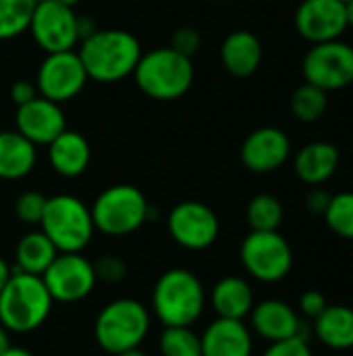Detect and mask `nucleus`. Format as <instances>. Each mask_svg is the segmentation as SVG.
Returning <instances> with one entry per match:
<instances>
[{"mask_svg":"<svg viewBox=\"0 0 353 356\" xmlns=\"http://www.w3.org/2000/svg\"><path fill=\"white\" fill-rule=\"evenodd\" d=\"M10 275H12L10 265H8L4 259H0V292H2V288L6 286V282L10 280Z\"/></svg>","mask_w":353,"mask_h":356,"instance_id":"58836bf2","label":"nucleus"},{"mask_svg":"<svg viewBox=\"0 0 353 356\" xmlns=\"http://www.w3.org/2000/svg\"><path fill=\"white\" fill-rule=\"evenodd\" d=\"M10 346V338H8V330L0 323V355Z\"/></svg>","mask_w":353,"mask_h":356,"instance_id":"ea45409f","label":"nucleus"},{"mask_svg":"<svg viewBox=\"0 0 353 356\" xmlns=\"http://www.w3.org/2000/svg\"><path fill=\"white\" fill-rule=\"evenodd\" d=\"M339 161H341V154L335 144L310 142L298 150V154L293 159V169H295V175L304 184L320 186L335 175Z\"/></svg>","mask_w":353,"mask_h":356,"instance_id":"aec40b11","label":"nucleus"},{"mask_svg":"<svg viewBox=\"0 0 353 356\" xmlns=\"http://www.w3.org/2000/svg\"><path fill=\"white\" fill-rule=\"evenodd\" d=\"M248 223L252 232H277L283 223V204L273 194H258L248 204Z\"/></svg>","mask_w":353,"mask_h":356,"instance_id":"bb28decb","label":"nucleus"},{"mask_svg":"<svg viewBox=\"0 0 353 356\" xmlns=\"http://www.w3.org/2000/svg\"><path fill=\"white\" fill-rule=\"evenodd\" d=\"M29 31H31L35 44L46 54L73 50V46L79 42L77 15H75L73 6L60 4L56 0L35 2Z\"/></svg>","mask_w":353,"mask_h":356,"instance_id":"f8f14e48","label":"nucleus"},{"mask_svg":"<svg viewBox=\"0 0 353 356\" xmlns=\"http://www.w3.org/2000/svg\"><path fill=\"white\" fill-rule=\"evenodd\" d=\"M40 225L58 252H81L96 232L89 207L71 194L48 198Z\"/></svg>","mask_w":353,"mask_h":356,"instance_id":"423d86ee","label":"nucleus"},{"mask_svg":"<svg viewBox=\"0 0 353 356\" xmlns=\"http://www.w3.org/2000/svg\"><path fill=\"white\" fill-rule=\"evenodd\" d=\"M295 29L310 44L339 40L347 29L343 0H302L295 10Z\"/></svg>","mask_w":353,"mask_h":356,"instance_id":"4468645a","label":"nucleus"},{"mask_svg":"<svg viewBox=\"0 0 353 356\" xmlns=\"http://www.w3.org/2000/svg\"><path fill=\"white\" fill-rule=\"evenodd\" d=\"M325 309H327V298H325L322 292H318V290H308V292L302 294V298H300V311H302L306 317L316 319Z\"/></svg>","mask_w":353,"mask_h":356,"instance_id":"f704fd0d","label":"nucleus"},{"mask_svg":"<svg viewBox=\"0 0 353 356\" xmlns=\"http://www.w3.org/2000/svg\"><path fill=\"white\" fill-rule=\"evenodd\" d=\"M150 332L148 309L133 298H119L106 305L94 323V338L98 346L110 355H121L139 348Z\"/></svg>","mask_w":353,"mask_h":356,"instance_id":"39448f33","label":"nucleus"},{"mask_svg":"<svg viewBox=\"0 0 353 356\" xmlns=\"http://www.w3.org/2000/svg\"><path fill=\"white\" fill-rule=\"evenodd\" d=\"M37 96V88L33 81L29 79H17L12 86H10V100L21 106V104H27L29 100H33Z\"/></svg>","mask_w":353,"mask_h":356,"instance_id":"c9c22d12","label":"nucleus"},{"mask_svg":"<svg viewBox=\"0 0 353 356\" xmlns=\"http://www.w3.org/2000/svg\"><path fill=\"white\" fill-rule=\"evenodd\" d=\"M117 356H148L141 348H131V350H125V353H121V355Z\"/></svg>","mask_w":353,"mask_h":356,"instance_id":"37998d69","label":"nucleus"},{"mask_svg":"<svg viewBox=\"0 0 353 356\" xmlns=\"http://www.w3.org/2000/svg\"><path fill=\"white\" fill-rule=\"evenodd\" d=\"M94 271H96L98 280H102L106 284H119L127 275V265L121 257L106 254V257H100L98 263H94Z\"/></svg>","mask_w":353,"mask_h":356,"instance_id":"2f4dec72","label":"nucleus"},{"mask_svg":"<svg viewBox=\"0 0 353 356\" xmlns=\"http://www.w3.org/2000/svg\"><path fill=\"white\" fill-rule=\"evenodd\" d=\"M87 79L89 77L85 73L79 54L73 50H64V52L46 54V58L37 69L35 88L42 98L62 104L79 96Z\"/></svg>","mask_w":353,"mask_h":356,"instance_id":"9b49d317","label":"nucleus"},{"mask_svg":"<svg viewBox=\"0 0 353 356\" xmlns=\"http://www.w3.org/2000/svg\"><path fill=\"white\" fill-rule=\"evenodd\" d=\"M48 159L52 169L62 177H79L92 159L89 142L73 129H64L48 144Z\"/></svg>","mask_w":353,"mask_h":356,"instance_id":"412c9836","label":"nucleus"},{"mask_svg":"<svg viewBox=\"0 0 353 356\" xmlns=\"http://www.w3.org/2000/svg\"><path fill=\"white\" fill-rule=\"evenodd\" d=\"M0 356H33L29 350H25V348H17V346H8L4 353Z\"/></svg>","mask_w":353,"mask_h":356,"instance_id":"a19ab883","label":"nucleus"},{"mask_svg":"<svg viewBox=\"0 0 353 356\" xmlns=\"http://www.w3.org/2000/svg\"><path fill=\"white\" fill-rule=\"evenodd\" d=\"M35 2H40V0H35Z\"/></svg>","mask_w":353,"mask_h":356,"instance_id":"a18cd8bd","label":"nucleus"},{"mask_svg":"<svg viewBox=\"0 0 353 356\" xmlns=\"http://www.w3.org/2000/svg\"><path fill=\"white\" fill-rule=\"evenodd\" d=\"M202 340V356H252V334L243 321L216 319L212 321Z\"/></svg>","mask_w":353,"mask_h":356,"instance_id":"a211bd4d","label":"nucleus"},{"mask_svg":"<svg viewBox=\"0 0 353 356\" xmlns=\"http://www.w3.org/2000/svg\"><path fill=\"white\" fill-rule=\"evenodd\" d=\"M327 225L337 236L353 240V192H341L331 196L329 207L325 211Z\"/></svg>","mask_w":353,"mask_h":356,"instance_id":"c756f323","label":"nucleus"},{"mask_svg":"<svg viewBox=\"0 0 353 356\" xmlns=\"http://www.w3.org/2000/svg\"><path fill=\"white\" fill-rule=\"evenodd\" d=\"M56 2H60V4H67V6H75L79 0H56Z\"/></svg>","mask_w":353,"mask_h":356,"instance_id":"c03bdc74","label":"nucleus"},{"mask_svg":"<svg viewBox=\"0 0 353 356\" xmlns=\"http://www.w3.org/2000/svg\"><path fill=\"white\" fill-rule=\"evenodd\" d=\"M212 309L221 319L243 321L254 309V292L243 277H223L210 292Z\"/></svg>","mask_w":353,"mask_h":356,"instance_id":"4be33fe9","label":"nucleus"},{"mask_svg":"<svg viewBox=\"0 0 353 356\" xmlns=\"http://www.w3.org/2000/svg\"><path fill=\"white\" fill-rule=\"evenodd\" d=\"M35 0H0V40H12L29 31Z\"/></svg>","mask_w":353,"mask_h":356,"instance_id":"cd10ccee","label":"nucleus"},{"mask_svg":"<svg viewBox=\"0 0 353 356\" xmlns=\"http://www.w3.org/2000/svg\"><path fill=\"white\" fill-rule=\"evenodd\" d=\"M345 15H347V27H353V0L345 2Z\"/></svg>","mask_w":353,"mask_h":356,"instance_id":"79ce46f5","label":"nucleus"},{"mask_svg":"<svg viewBox=\"0 0 353 356\" xmlns=\"http://www.w3.org/2000/svg\"><path fill=\"white\" fill-rule=\"evenodd\" d=\"M15 123L17 131L25 136L33 146H48L56 136L67 129L60 104L42 96H35L27 104L17 106Z\"/></svg>","mask_w":353,"mask_h":356,"instance_id":"dca6fc26","label":"nucleus"},{"mask_svg":"<svg viewBox=\"0 0 353 356\" xmlns=\"http://www.w3.org/2000/svg\"><path fill=\"white\" fill-rule=\"evenodd\" d=\"M316 338L333 350L353 348V309L343 305H327L314 319Z\"/></svg>","mask_w":353,"mask_h":356,"instance_id":"b1692460","label":"nucleus"},{"mask_svg":"<svg viewBox=\"0 0 353 356\" xmlns=\"http://www.w3.org/2000/svg\"><path fill=\"white\" fill-rule=\"evenodd\" d=\"M94 31H98L96 23H94L89 17H79V15H77V33H79V40L83 42V40L89 38Z\"/></svg>","mask_w":353,"mask_h":356,"instance_id":"4c0bfd02","label":"nucleus"},{"mask_svg":"<svg viewBox=\"0 0 353 356\" xmlns=\"http://www.w3.org/2000/svg\"><path fill=\"white\" fill-rule=\"evenodd\" d=\"M262 356H312V350L304 336L273 342Z\"/></svg>","mask_w":353,"mask_h":356,"instance_id":"72a5a7b5","label":"nucleus"},{"mask_svg":"<svg viewBox=\"0 0 353 356\" xmlns=\"http://www.w3.org/2000/svg\"><path fill=\"white\" fill-rule=\"evenodd\" d=\"M343 2H347V0H343Z\"/></svg>","mask_w":353,"mask_h":356,"instance_id":"49530a36","label":"nucleus"},{"mask_svg":"<svg viewBox=\"0 0 353 356\" xmlns=\"http://www.w3.org/2000/svg\"><path fill=\"white\" fill-rule=\"evenodd\" d=\"M94 227L106 236H129L150 217V204L141 190L129 184L106 188L92 204Z\"/></svg>","mask_w":353,"mask_h":356,"instance_id":"0eeeda50","label":"nucleus"},{"mask_svg":"<svg viewBox=\"0 0 353 356\" xmlns=\"http://www.w3.org/2000/svg\"><path fill=\"white\" fill-rule=\"evenodd\" d=\"M200 44H202L200 31L196 27H189V25L179 27L173 33V40H171V48L177 50V52H181V54H185V56H189V58L198 52Z\"/></svg>","mask_w":353,"mask_h":356,"instance_id":"473e14b6","label":"nucleus"},{"mask_svg":"<svg viewBox=\"0 0 353 356\" xmlns=\"http://www.w3.org/2000/svg\"><path fill=\"white\" fill-rule=\"evenodd\" d=\"M221 60L233 77H250L262 65V42L248 29L231 31L221 46Z\"/></svg>","mask_w":353,"mask_h":356,"instance_id":"6ab92c4d","label":"nucleus"},{"mask_svg":"<svg viewBox=\"0 0 353 356\" xmlns=\"http://www.w3.org/2000/svg\"><path fill=\"white\" fill-rule=\"evenodd\" d=\"M306 83L325 92H337L353 83V46L339 40L312 44L302 60Z\"/></svg>","mask_w":353,"mask_h":356,"instance_id":"1a4fd4ad","label":"nucleus"},{"mask_svg":"<svg viewBox=\"0 0 353 356\" xmlns=\"http://www.w3.org/2000/svg\"><path fill=\"white\" fill-rule=\"evenodd\" d=\"M35 146L19 131H0V179H23L35 167Z\"/></svg>","mask_w":353,"mask_h":356,"instance_id":"5701e85b","label":"nucleus"},{"mask_svg":"<svg viewBox=\"0 0 353 356\" xmlns=\"http://www.w3.org/2000/svg\"><path fill=\"white\" fill-rule=\"evenodd\" d=\"M250 317L254 332L268 342L302 336V321L298 313L283 300H264L254 305Z\"/></svg>","mask_w":353,"mask_h":356,"instance_id":"f3484780","label":"nucleus"},{"mask_svg":"<svg viewBox=\"0 0 353 356\" xmlns=\"http://www.w3.org/2000/svg\"><path fill=\"white\" fill-rule=\"evenodd\" d=\"M160 353L162 356H202V340L191 327H164Z\"/></svg>","mask_w":353,"mask_h":356,"instance_id":"c85d7f7f","label":"nucleus"},{"mask_svg":"<svg viewBox=\"0 0 353 356\" xmlns=\"http://www.w3.org/2000/svg\"><path fill=\"white\" fill-rule=\"evenodd\" d=\"M206 305V292L196 273L187 269L164 271L152 292V309L164 327L193 325Z\"/></svg>","mask_w":353,"mask_h":356,"instance_id":"f03ea898","label":"nucleus"},{"mask_svg":"<svg viewBox=\"0 0 353 356\" xmlns=\"http://www.w3.org/2000/svg\"><path fill=\"white\" fill-rule=\"evenodd\" d=\"M56 257H58V250L44 232H29L17 242V248H15L17 269L15 271L42 275Z\"/></svg>","mask_w":353,"mask_h":356,"instance_id":"393cba45","label":"nucleus"},{"mask_svg":"<svg viewBox=\"0 0 353 356\" xmlns=\"http://www.w3.org/2000/svg\"><path fill=\"white\" fill-rule=\"evenodd\" d=\"M137 88L154 100H177L193 83V63L171 46L154 48L141 54L135 71Z\"/></svg>","mask_w":353,"mask_h":356,"instance_id":"20e7f679","label":"nucleus"},{"mask_svg":"<svg viewBox=\"0 0 353 356\" xmlns=\"http://www.w3.org/2000/svg\"><path fill=\"white\" fill-rule=\"evenodd\" d=\"M40 277L54 302H79L92 294L98 282L94 263L81 252H58Z\"/></svg>","mask_w":353,"mask_h":356,"instance_id":"9d476101","label":"nucleus"},{"mask_svg":"<svg viewBox=\"0 0 353 356\" xmlns=\"http://www.w3.org/2000/svg\"><path fill=\"white\" fill-rule=\"evenodd\" d=\"M289 106H291V113L298 121L314 123L329 108V92H325L312 83H304L291 94Z\"/></svg>","mask_w":353,"mask_h":356,"instance_id":"a878e982","label":"nucleus"},{"mask_svg":"<svg viewBox=\"0 0 353 356\" xmlns=\"http://www.w3.org/2000/svg\"><path fill=\"white\" fill-rule=\"evenodd\" d=\"M52 302L40 275L12 269L10 280L0 292V323L15 334L35 332L50 317Z\"/></svg>","mask_w":353,"mask_h":356,"instance_id":"7ed1b4c3","label":"nucleus"},{"mask_svg":"<svg viewBox=\"0 0 353 356\" xmlns=\"http://www.w3.org/2000/svg\"><path fill=\"white\" fill-rule=\"evenodd\" d=\"M329 200H331V194L316 186V188L306 196V207H308V211H312L314 215H325V211H327V207H329Z\"/></svg>","mask_w":353,"mask_h":356,"instance_id":"e433bc0d","label":"nucleus"},{"mask_svg":"<svg viewBox=\"0 0 353 356\" xmlns=\"http://www.w3.org/2000/svg\"><path fill=\"white\" fill-rule=\"evenodd\" d=\"M77 54L89 79L114 83L135 71L144 52L133 33L125 29H98L81 42Z\"/></svg>","mask_w":353,"mask_h":356,"instance_id":"f257e3e1","label":"nucleus"},{"mask_svg":"<svg viewBox=\"0 0 353 356\" xmlns=\"http://www.w3.org/2000/svg\"><path fill=\"white\" fill-rule=\"evenodd\" d=\"M239 254L246 271L264 284L281 282L293 267V250L279 229L248 234Z\"/></svg>","mask_w":353,"mask_h":356,"instance_id":"6e6552de","label":"nucleus"},{"mask_svg":"<svg viewBox=\"0 0 353 356\" xmlns=\"http://www.w3.org/2000/svg\"><path fill=\"white\" fill-rule=\"evenodd\" d=\"M291 156L289 136L273 125L254 129L241 144V163L252 173H270L281 169Z\"/></svg>","mask_w":353,"mask_h":356,"instance_id":"2eb2a0df","label":"nucleus"},{"mask_svg":"<svg viewBox=\"0 0 353 356\" xmlns=\"http://www.w3.org/2000/svg\"><path fill=\"white\" fill-rule=\"evenodd\" d=\"M48 198L40 192H23L15 202V215L27 225H40Z\"/></svg>","mask_w":353,"mask_h":356,"instance_id":"7c9ffc66","label":"nucleus"},{"mask_svg":"<svg viewBox=\"0 0 353 356\" xmlns=\"http://www.w3.org/2000/svg\"><path fill=\"white\" fill-rule=\"evenodd\" d=\"M221 232L216 213L198 200L179 202L169 215V234L173 240L187 250L210 248Z\"/></svg>","mask_w":353,"mask_h":356,"instance_id":"ddd939ff","label":"nucleus"}]
</instances>
